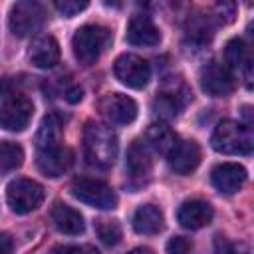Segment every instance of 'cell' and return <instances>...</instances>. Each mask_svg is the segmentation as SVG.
I'll use <instances>...</instances> for the list:
<instances>
[{"instance_id": "obj_30", "label": "cell", "mask_w": 254, "mask_h": 254, "mask_svg": "<svg viewBox=\"0 0 254 254\" xmlns=\"http://www.w3.org/2000/svg\"><path fill=\"white\" fill-rule=\"evenodd\" d=\"M81 97H83L81 87H71V89L65 91V99H67L69 103H77V101H81Z\"/></svg>"}, {"instance_id": "obj_21", "label": "cell", "mask_w": 254, "mask_h": 254, "mask_svg": "<svg viewBox=\"0 0 254 254\" xmlns=\"http://www.w3.org/2000/svg\"><path fill=\"white\" fill-rule=\"evenodd\" d=\"M145 145L159 155H169L171 149L177 145V135L171 127L163 123H153L145 133Z\"/></svg>"}, {"instance_id": "obj_25", "label": "cell", "mask_w": 254, "mask_h": 254, "mask_svg": "<svg viewBox=\"0 0 254 254\" xmlns=\"http://www.w3.org/2000/svg\"><path fill=\"white\" fill-rule=\"evenodd\" d=\"M97 236L105 246H115L121 240V226L117 220H97Z\"/></svg>"}, {"instance_id": "obj_10", "label": "cell", "mask_w": 254, "mask_h": 254, "mask_svg": "<svg viewBox=\"0 0 254 254\" xmlns=\"http://www.w3.org/2000/svg\"><path fill=\"white\" fill-rule=\"evenodd\" d=\"M189 97H190V93L183 83H179V85L171 83V85H165L159 91V95L153 101V109H155V113L159 117L173 119V117H177L181 113V109L185 107Z\"/></svg>"}, {"instance_id": "obj_12", "label": "cell", "mask_w": 254, "mask_h": 254, "mask_svg": "<svg viewBox=\"0 0 254 254\" xmlns=\"http://www.w3.org/2000/svg\"><path fill=\"white\" fill-rule=\"evenodd\" d=\"M36 163H38V169L42 175H46L50 179H58L71 167L73 153L64 145H56V147L38 151Z\"/></svg>"}, {"instance_id": "obj_16", "label": "cell", "mask_w": 254, "mask_h": 254, "mask_svg": "<svg viewBox=\"0 0 254 254\" xmlns=\"http://www.w3.org/2000/svg\"><path fill=\"white\" fill-rule=\"evenodd\" d=\"M212 216H214L212 206L206 200H200V198H192V200L183 202L179 212H177V218H179L181 226L189 228V230H198V228L210 224Z\"/></svg>"}, {"instance_id": "obj_11", "label": "cell", "mask_w": 254, "mask_h": 254, "mask_svg": "<svg viewBox=\"0 0 254 254\" xmlns=\"http://www.w3.org/2000/svg\"><path fill=\"white\" fill-rule=\"evenodd\" d=\"M101 113L117 125H129L137 117V103L123 93H107L99 103Z\"/></svg>"}, {"instance_id": "obj_24", "label": "cell", "mask_w": 254, "mask_h": 254, "mask_svg": "<svg viewBox=\"0 0 254 254\" xmlns=\"http://www.w3.org/2000/svg\"><path fill=\"white\" fill-rule=\"evenodd\" d=\"M24 163V149L18 143H0V173H12Z\"/></svg>"}, {"instance_id": "obj_26", "label": "cell", "mask_w": 254, "mask_h": 254, "mask_svg": "<svg viewBox=\"0 0 254 254\" xmlns=\"http://www.w3.org/2000/svg\"><path fill=\"white\" fill-rule=\"evenodd\" d=\"M89 4L85 2V0H58L56 2V8H58V12L60 14H64L65 18H71V16H75V14H79L81 10H85Z\"/></svg>"}, {"instance_id": "obj_8", "label": "cell", "mask_w": 254, "mask_h": 254, "mask_svg": "<svg viewBox=\"0 0 254 254\" xmlns=\"http://www.w3.org/2000/svg\"><path fill=\"white\" fill-rule=\"evenodd\" d=\"M34 115V103L26 95L14 93L0 105V127L6 131H24Z\"/></svg>"}, {"instance_id": "obj_27", "label": "cell", "mask_w": 254, "mask_h": 254, "mask_svg": "<svg viewBox=\"0 0 254 254\" xmlns=\"http://www.w3.org/2000/svg\"><path fill=\"white\" fill-rule=\"evenodd\" d=\"M165 250H167V254H190L192 244H190V240L185 238V236H173V238L167 242Z\"/></svg>"}, {"instance_id": "obj_20", "label": "cell", "mask_w": 254, "mask_h": 254, "mask_svg": "<svg viewBox=\"0 0 254 254\" xmlns=\"http://www.w3.org/2000/svg\"><path fill=\"white\" fill-rule=\"evenodd\" d=\"M52 222L60 232L69 234V236L81 234L85 230V222H83L81 212L71 208L69 204H64V202H58L52 208Z\"/></svg>"}, {"instance_id": "obj_9", "label": "cell", "mask_w": 254, "mask_h": 254, "mask_svg": "<svg viewBox=\"0 0 254 254\" xmlns=\"http://www.w3.org/2000/svg\"><path fill=\"white\" fill-rule=\"evenodd\" d=\"M200 87L212 97H226L234 91V77L220 62H210L200 69Z\"/></svg>"}, {"instance_id": "obj_22", "label": "cell", "mask_w": 254, "mask_h": 254, "mask_svg": "<svg viewBox=\"0 0 254 254\" xmlns=\"http://www.w3.org/2000/svg\"><path fill=\"white\" fill-rule=\"evenodd\" d=\"M62 143V119L56 113H50L42 119L38 135H36V147L38 151L50 149Z\"/></svg>"}, {"instance_id": "obj_18", "label": "cell", "mask_w": 254, "mask_h": 254, "mask_svg": "<svg viewBox=\"0 0 254 254\" xmlns=\"http://www.w3.org/2000/svg\"><path fill=\"white\" fill-rule=\"evenodd\" d=\"M30 62L40 69H50L60 62V44L52 36L36 38L28 52Z\"/></svg>"}, {"instance_id": "obj_7", "label": "cell", "mask_w": 254, "mask_h": 254, "mask_svg": "<svg viewBox=\"0 0 254 254\" xmlns=\"http://www.w3.org/2000/svg\"><path fill=\"white\" fill-rule=\"evenodd\" d=\"M113 71H115V77L131 87V89H143L149 79H151V65L147 60H143L141 56L137 54H123L115 60V65H113Z\"/></svg>"}, {"instance_id": "obj_19", "label": "cell", "mask_w": 254, "mask_h": 254, "mask_svg": "<svg viewBox=\"0 0 254 254\" xmlns=\"http://www.w3.org/2000/svg\"><path fill=\"white\" fill-rule=\"evenodd\" d=\"M131 224H133V230L137 234L151 236V234H159L165 228V216H163V210L159 206L143 204L135 210Z\"/></svg>"}, {"instance_id": "obj_28", "label": "cell", "mask_w": 254, "mask_h": 254, "mask_svg": "<svg viewBox=\"0 0 254 254\" xmlns=\"http://www.w3.org/2000/svg\"><path fill=\"white\" fill-rule=\"evenodd\" d=\"M50 254H99L93 246H56Z\"/></svg>"}, {"instance_id": "obj_4", "label": "cell", "mask_w": 254, "mask_h": 254, "mask_svg": "<svg viewBox=\"0 0 254 254\" xmlns=\"http://www.w3.org/2000/svg\"><path fill=\"white\" fill-rule=\"evenodd\" d=\"M44 20H46L44 6L38 2H32V0H24V2H16L10 8L8 26L14 36L26 38V36H32L34 32H38L44 26Z\"/></svg>"}, {"instance_id": "obj_13", "label": "cell", "mask_w": 254, "mask_h": 254, "mask_svg": "<svg viewBox=\"0 0 254 254\" xmlns=\"http://www.w3.org/2000/svg\"><path fill=\"white\" fill-rule=\"evenodd\" d=\"M246 179H248V173L238 163H220L210 173V181H212L214 189L224 192V194L238 192L244 187Z\"/></svg>"}, {"instance_id": "obj_31", "label": "cell", "mask_w": 254, "mask_h": 254, "mask_svg": "<svg viewBox=\"0 0 254 254\" xmlns=\"http://www.w3.org/2000/svg\"><path fill=\"white\" fill-rule=\"evenodd\" d=\"M228 254H250V252H248L246 246H234V248L228 250Z\"/></svg>"}, {"instance_id": "obj_1", "label": "cell", "mask_w": 254, "mask_h": 254, "mask_svg": "<svg viewBox=\"0 0 254 254\" xmlns=\"http://www.w3.org/2000/svg\"><path fill=\"white\" fill-rule=\"evenodd\" d=\"M83 151L89 165L97 169H109L117 159V137L111 127L99 121H87L83 129Z\"/></svg>"}, {"instance_id": "obj_5", "label": "cell", "mask_w": 254, "mask_h": 254, "mask_svg": "<svg viewBox=\"0 0 254 254\" xmlns=\"http://www.w3.org/2000/svg\"><path fill=\"white\" fill-rule=\"evenodd\" d=\"M44 187L32 179H16L6 189V200L16 214H28L44 202Z\"/></svg>"}, {"instance_id": "obj_6", "label": "cell", "mask_w": 254, "mask_h": 254, "mask_svg": "<svg viewBox=\"0 0 254 254\" xmlns=\"http://www.w3.org/2000/svg\"><path fill=\"white\" fill-rule=\"evenodd\" d=\"M71 194L79 200L85 202L93 208H101V210H111L117 206V194L115 190L97 179H77L71 185Z\"/></svg>"}, {"instance_id": "obj_17", "label": "cell", "mask_w": 254, "mask_h": 254, "mask_svg": "<svg viewBox=\"0 0 254 254\" xmlns=\"http://www.w3.org/2000/svg\"><path fill=\"white\" fill-rule=\"evenodd\" d=\"M125 167H127L129 177H131L135 183H145V181L151 177V171H153L151 149H149L145 143L135 141V143L129 147V151H127Z\"/></svg>"}, {"instance_id": "obj_14", "label": "cell", "mask_w": 254, "mask_h": 254, "mask_svg": "<svg viewBox=\"0 0 254 254\" xmlns=\"http://www.w3.org/2000/svg\"><path fill=\"white\" fill-rule=\"evenodd\" d=\"M169 157V167L179 173V175H190L198 163H200V147L196 141L187 139V141H177V145L171 149Z\"/></svg>"}, {"instance_id": "obj_29", "label": "cell", "mask_w": 254, "mask_h": 254, "mask_svg": "<svg viewBox=\"0 0 254 254\" xmlns=\"http://www.w3.org/2000/svg\"><path fill=\"white\" fill-rule=\"evenodd\" d=\"M12 248H14L12 238L8 234L0 232V254H12Z\"/></svg>"}, {"instance_id": "obj_2", "label": "cell", "mask_w": 254, "mask_h": 254, "mask_svg": "<svg viewBox=\"0 0 254 254\" xmlns=\"http://www.w3.org/2000/svg\"><path fill=\"white\" fill-rule=\"evenodd\" d=\"M214 151L222 155H250L254 147V137L250 125H242L232 119L220 121L210 137Z\"/></svg>"}, {"instance_id": "obj_15", "label": "cell", "mask_w": 254, "mask_h": 254, "mask_svg": "<svg viewBox=\"0 0 254 254\" xmlns=\"http://www.w3.org/2000/svg\"><path fill=\"white\" fill-rule=\"evenodd\" d=\"M127 42L131 46H157L161 42V32L155 26V22L147 14H135L127 24Z\"/></svg>"}, {"instance_id": "obj_23", "label": "cell", "mask_w": 254, "mask_h": 254, "mask_svg": "<svg viewBox=\"0 0 254 254\" xmlns=\"http://www.w3.org/2000/svg\"><path fill=\"white\" fill-rule=\"evenodd\" d=\"M226 62L232 69H244L246 77H250V52L244 40L234 38L226 44Z\"/></svg>"}, {"instance_id": "obj_3", "label": "cell", "mask_w": 254, "mask_h": 254, "mask_svg": "<svg viewBox=\"0 0 254 254\" xmlns=\"http://www.w3.org/2000/svg\"><path fill=\"white\" fill-rule=\"evenodd\" d=\"M109 44H111V32L99 24H85L77 28L71 38L73 56L83 65L95 64Z\"/></svg>"}, {"instance_id": "obj_32", "label": "cell", "mask_w": 254, "mask_h": 254, "mask_svg": "<svg viewBox=\"0 0 254 254\" xmlns=\"http://www.w3.org/2000/svg\"><path fill=\"white\" fill-rule=\"evenodd\" d=\"M127 254H153L149 248H133L131 252H127Z\"/></svg>"}]
</instances>
